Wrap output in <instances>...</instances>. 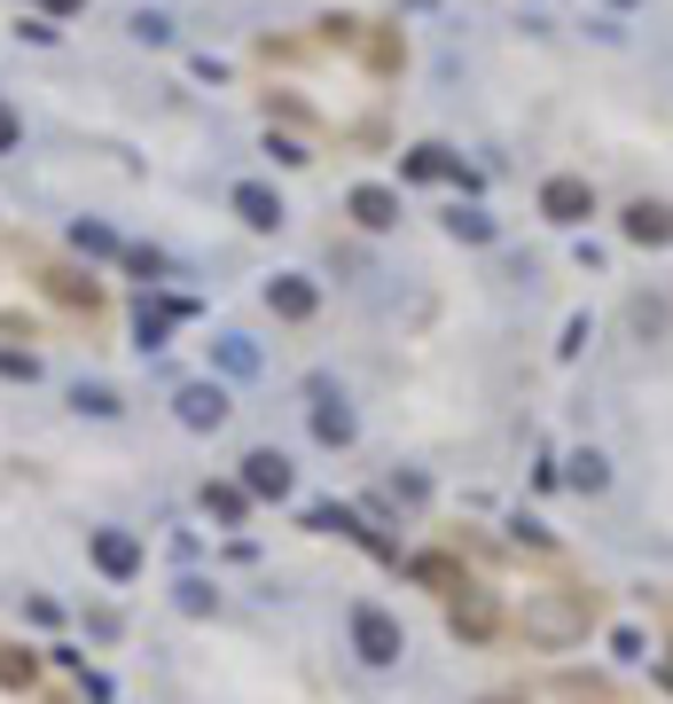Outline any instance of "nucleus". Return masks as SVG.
<instances>
[{
  "mask_svg": "<svg viewBox=\"0 0 673 704\" xmlns=\"http://www.w3.org/2000/svg\"><path fill=\"white\" fill-rule=\"evenodd\" d=\"M399 71H407V47L384 17H313L250 47V86H259L267 118L329 149H384Z\"/></svg>",
  "mask_w": 673,
  "mask_h": 704,
  "instance_id": "nucleus-1",
  "label": "nucleus"
},
{
  "mask_svg": "<svg viewBox=\"0 0 673 704\" xmlns=\"http://www.w3.org/2000/svg\"><path fill=\"white\" fill-rule=\"evenodd\" d=\"M415 579L439 595L447 627L470 650H564L603 619V595L564 556L510 548V541H485V533L431 541L415 556Z\"/></svg>",
  "mask_w": 673,
  "mask_h": 704,
  "instance_id": "nucleus-2",
  "label": "nucleus"
},
{
  "mask_svg": "<svg viewBox=\"0 0 673 704\" xmlns=\"http://www.w3.org/2000/svg\"><path fill=\"white\" fill-rule=\"evenodd\" d=\"M110 298L95 275H78L47 243L0 235V337H95Z\"/></svg>",
  "mask_w": 673,
  "mask_h": 704,
  "instance_id": "nucleus-3",
  "label": "nucleus"
},
{
  "mask_svg": "<svg viewBox=\"0 0 673 704\" xmlns=\"http://www.w3.org/2000/svg\"><path fill=\"white\" fill-rule=\"evenodd\" d=\"M0 704H78V689L24 642H0Z\"/></svg>",
  "mask_w": 673,
  "mask_h": 704,
  "instance_id": "nucleus-4",
  "label": "nucleus"
},
{
  "mask_svg": "<svg viewBox=\"0 0 673 704\" xmlns=\"http://www.w3.org/2000/svg\"><path fill=\"white\" fill-rule=\"evenodd\" d=\"M501 704H634V696L611 689V681H587V673H541V681L510 689Z\"/></svg>",
  "mask_w": 673,
  "mask_h": 704,
  "instance_id": "nucleus-5",
  "label": "nucleus"
},
{
  "mask_svg": "<svg viewBox=\"0 0 673 704\" xmlns=\"http://www.w3.org/2000/svg\"><path fill=\"white\" fill-rule=\"evenodd\" d=\"M658 627H665V650H673V595L658 602Z\"/></svg>",
  "mask_w": 673,
  "mask_h": 704,
  "instance_id": "nucleus-6",
  "label": "nucleus"
}]
</instances>
